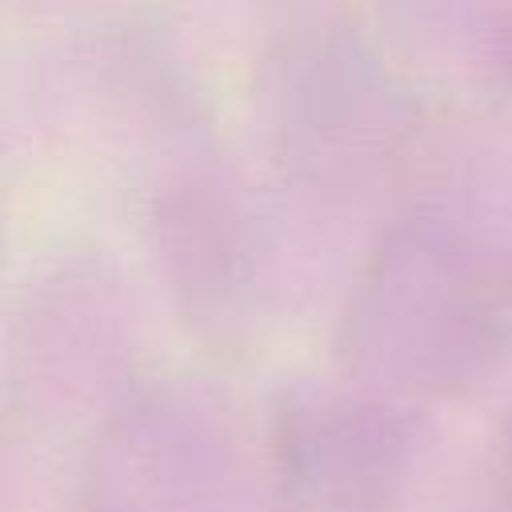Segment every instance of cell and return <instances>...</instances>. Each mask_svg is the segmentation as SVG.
I'll use <instances>...</instances> for the list:
<instances>
[{
    "instance_id": "obj_1",
    "label": "cell",
    "mask_w": 512,
    "mask_h": 512,
    "mask_svg": "<svg viewBox=\"0 0 512 512\" xmlns=\"http://www.w3.org/2000/svg\"><path fill=\"white\" fill-rule=\"evenodd\" d=\"M508 336L512 264L444 212H416L380 236L340 320L348 360L412 388L472 380Z\"/></svg>"
},
{
    "instance_id": "obj_3",
    "label": "cell",
    "mask_w": 512,
    "mask_h": 512,
    "mask_svg": "<svg viewBox=\"0 0 512 512\" xmlns=\"http://www.w3.org/2000/svg\"><path fill=\"white\" fill-rule=\"evenodd\" d=\"M392 128V92L372 60L336 40L296 52L284 84V132L312 172L364 164Z\"/></svg>"
},
{
    "instance_id": "obj_4",
    "label": "cell",
    "mask_w": 512,
    "mask_h": 512,
    "mask_svg": "<svg viewBox=\"0 0 512 512\" xmlns=\"http://www.w3.org/2000/svg\"><path fill=\"white\" fill-rule=\"evenodd\" d=\"M504 500L512 512V416H508V432H504Z\"/></svg>"
},
{
    "instance_id": "obj_2",
    "label": "cell",
    "mask_w": 512,
    "mask_h": 512,
    "mask_svg": "<svg viewBox=\"0 0 512 512\" xmlns=\"http://www.w3.org/2000/svg\"><path fill=\"white\" fill-rule=\"evenodd\" d=\"M152 248L172 288L204 316L240 312L268 268L256 220L216 176H184L156 196Z\"/></svg>"
}]
</instances>
